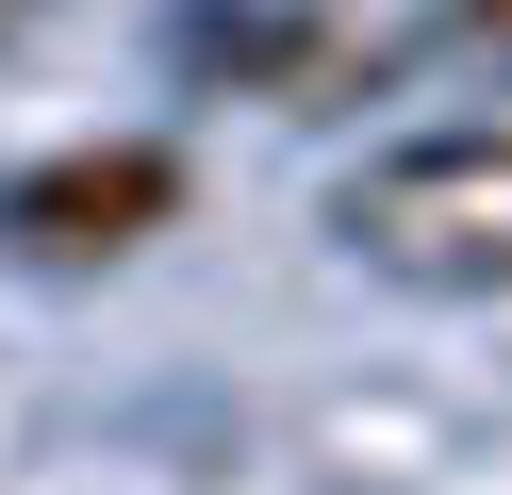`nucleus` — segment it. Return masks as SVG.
<instances>
[{
    "instance_id": "nucleus-2",
    "label": "nucleus",
    "mask_w": 512,
    "mask_h": 495,
    "mask_svg": "<svg viewBox=\"0 0 512 495\" xmlns=\"http://www.w3.org/2000/svg\"><path fill=\"white\" fill-rule=\"evenodd\" d=\"M182 215V149H149V132H116V149H50V165H17L0 182V248L17 264H133L149 231Z\"/></svg>"
},
{
    "instance_id": "nucleus-5",
    "label": "nucleus",
    "mask_w": 512,
    "mask_h": 495,
    "mask_svg": "<svg viewBox=\"0 0 512 495\" xmlns=\"http://www.w3.org/2000/svg\"><path fill=\"white\" fill-rule=\"evenodd\" d=\"M0 33H17V0H0Z\"/></svg>"
},
{
    "instance_id": "nucleus-3",
    "label": "nucleus",
    "mask_w": 512,
    "mask_h": 495,
    "mask_svg": "<svg viewBox=\"0 0 512 495\" xmlns=\"http://www.w3.org/2000/svg\"><path fill=\"white\" fill-rule=\"evenodd\" d=\"M182 50L232 66V83L281 99V116H331V99L380 83V33H347V17H281V0H199V17H182Z\"/></svg>"
},
{
    "instance_id": "nucleus-1",
    "label": "nucleus",
    "mask_w": 512,
    "mask_h": 495,
    "mask_svg": "<svg viewBox=\"0 0 512 495\" xmlns=\"http://www.w3.org/2000/svg\"><path fill=\"white\" fill-rule=\"evenodd\" d=\"M347 264H380L397 297H512V132H413L331 198Z\"/></svg>"
},
{
    "instance_id": "nucleus-4",
    "label": "nucleus",
    "mask_w": 512,
    "mask_h": 495,
    "mask_svg": "<svg viewBox=\"0 0 512 495\" xmlns=\"http://www.w3.org/2000/svg\"><path fill=\"white\" fill-rule=\"evenodd\" d=\"M446 50H463V66H496V83H512V0H446Z\"/></svg>"
}]
</instances>
